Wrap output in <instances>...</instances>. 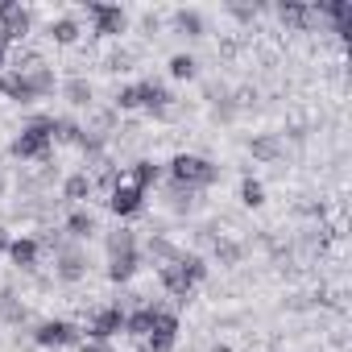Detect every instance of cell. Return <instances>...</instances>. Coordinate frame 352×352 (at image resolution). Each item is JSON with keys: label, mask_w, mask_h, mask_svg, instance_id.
<instances>
[{"label": "cell", "mask_w": 352, "mask_h": 352, "mask_svg": "<svg viewBox=\"0 0 352 352\" xmlns=\"http://www.w3.org/2000/svg\"><path fill=\"white\" fill-rule=\"evenodd\" d=\"M9 241H13V236H9L5 228H0V253H9Z\"/></svg>", "instance_id": "31"}, {"label": "cell", "mask_w": 352, "mask_h": 352, "mask_svg": "<svg viewBox=\"0 0 352 352\" xmlns=\"http://www.w3.org/2000/svg\"><path fill=\"white\" fill-rule=\"evenodd\" d=\"M120 253H137V228H116L108 236V257H120Z\"/></svg>", "instance_id": "21"}, {"label": "cell", "mask_w": 352, "mask_h": 352, "mask_svg": "<svg viewBox=\"0 0 352 352\" xmlns=\"http://www.w3.org/2000/svg\"><path fill=\"white\" fill-rule=\"evenodd\" d=\"M30 25H34V17H30L25 5H17V0H0V30H5L9 42H25Z\"/></svg>", "instance_id": "7"}, {"label": "cell", "mask_w": 352, "mask_h": 352, "mask_svg": "<svg viewBox=\"0 0 352 352\" xmlns=\"http://www.w3.org/2000/svg\"><path fill=\"white\" fill-rule=\"evenodd\" d=\"M157 179H162V166H157V162H149V157L133 162V170H129V183H133V187H141V191H149Z\"/></svg>", "instance_id": "15"}, {"label": "cell", "mask_w": 352, "mask_h": 352, "mask_svg": "<svg viewBox=\"0 0 352 352\" xmlns=\"http://www.w3.org/2000/svg\"><path fill=\"white\" fill-rule=\"evenodd\" d=\"M108 208H112L116 216H124V220H129V216H137V212L145 208V191H141V187H133L129 179H120V183L108 191Z\"/></svg>", "instance_id": "9"}, {"label": "cell", "mask_w": 352, "mask_h": 352, "mask_svg": "<svg viewBox=\"0 0 352 352\" xmlns=\"http://www.w3.org/2000/svg\"><path fill=\"white\" fill-rule=\"evenodd\" d=\"M195 67H199V63H195L191 54H174V58H170V75H174V79H195Z\"/></svg>", "instance_id": "26"}, {"label": "cell", "mask_w": 352, "mask_h": 352, "mask_svg": "<svg viewBox=\"0 0 352 352\" xmlns=\"http://www.w3.org/2000/svg\"><path fill=\"white\" fill-rule=\"evenodd\" d=\"M137 96H141V108H145L153 120L174 116V96H170L166 83H157V79H141V83H137Z\"/></svg>", "instance_id": "5"}, {"label": "cell", "mask_w": 352, "mask_h": 352, "mask_svg": "<svg viewBox=\"0 0 352 352\" xmlns=\"http://www.w3.org/2000/svg\"><path fill=\"white\" fill-rule=\"evenodd\" d=\"M174 30L187 34V38H204V17L195 9H179V13H174Z\"/></svg>", "instance_id": "22"}, {"label": "cell", "mask_w": 352, "mask_h": 352, "mask_svg": "<svg viewBox=\"0 0 352 352\" xmlns=\"http://www.w3.org/2000/svg\"><path fill=\"white\" fill-rule=\"evenodd\" d=\"M278 17H282V25H294V30H307L319 13H315V5H278Z\"/></svg>", "instance_id": "16"}, {"label": "cell", "mask_w": 352, "mask_h": 352, "mask_svg": "<svg viewBox=\"0 0 352 352\" xmlns=\"http://www.w3.org/2000/svg\"><path fill=\"white\" fill-rule=\"evenodd\" d=\"M50 137H54V145H83V124L71 116H54Z\"/></svg>", "instance_id": "14"}, {"label": "cell", "mask_w": 352, "mask_h": 352, "mask_svg": "<svg viewBox=\"0 0 352 352\" xmlns=\"http://www.w3.org/2000/svg\"><path fill=\"white\" fill-rule=\"evenodd\" d=\"M91 191H96V179H87V170L83 174H71V179L63 183V199H71V204L91 199Z\"/></svg>", "instance_id": "18"}, {"label": "cell", "mask_w": 352, "mask_h": 352, "mask_svg": "<svg viewBox=\"0 0 352 352\" xmlns=\"http://www.w3.org/2000/svg\"><path fill=\"white\" fill-rule=\"evenodd\" d=\"M116 108H120V112H133V108H141L137 83H129V87H120V91H116Z\"/></svg>", "instance_id": "28"}, {"label": "cell", "mask_w": 352, "mask_h": 352, "mask_svg": "<svg viewBox=\"0 0 352 352\" xmlns=\"http://www.w3.org/2000/svg\"><path fill=\"white\" fill-rule=\"evenodd\" d=\"M216 257H220L224 265H236V261H241V245L228 241V236H220V241H216Z\"/></svg>", "instance_id": "27"}, {"label": "cell", "mask_w": 352, "mask_h": 352, "mask_svg": "<svg viewBox=\"0 0 352 352\" xmlns=\"http://www.w3.org/2000/svg\"><path fill=\"white\" fill-rule=\"evenodd\" d=\"M157 278H162V286H166L170 298L187 302V298L195 294V286L208 278V265H204V257H195V253H179L174 261H166V265L157 270Z\"/></svg>", "instance_id": "1"}, {"label": "cell", "mask_w": 352, "mask_h": 352, "mask_svg": "<svg viewBox=\"0 0 352 352\" xmlns=\"http://www.w3.org/2000/svg\"><path fill=\"white\" fill-rule=\"evenodd\" d=\"M153 311H157V302H141L137 311H124V331L133 340H145L153 331Z\"/></svg>", "instance_id": "12"}, {"label": "cell", "mask_w": 352, "mask_h": 352, "mask_svg": "<svg viewBox=\"0 0 352 352\" xmlns=\"http://www.w3.org/2000/svg\"><path fill=\"white\" fill-rule=\"evenodd\" d=\"M174 344H179L174 331H149L145 336V352H174Z\"/></svg>", "instance_id": "24"}, {"label": "cell", "mask_w": 352, "mask_h": 352, "mask_svg": "<svg viewBox=\"0 0 352 352\" xmlns=\"http://www.w3.org/2000/svg\"><path fill=\"white\" fill-rule=\"evenodd\" d=\"M38 257H42V241H34V236H17V241H9V261H13L17 270H34Z\"/></svg>", "instance_id": "11"}, {"label": "cell", "mask_w": 352, "mask_h": 352, "mask_svg": "<svg viewBox=\"0 0 352 352\" xmlns=\"http://www.w3.org/2000/svg\"><path fill=\"white\" fill-rule=\"evenodd\" d=\"M34 344L38 348H71V344H83V336L71 319H42L34 331Z\"/></svg>", "instance_id": "4"}, {"label": "cell", "mask_w": 352, "mask_h": 352, "mask_svg": "<svg viewBox=\"0 0 352 352\" xmlns=\"http://www.w3.org/2000/svg\"><path fill=\"white\" fill-rule=\"evenodd\" d=\"M241 204H245V208H261V204H265V187H261L257 179H245V183H241Z\"/></svg>", "instance_id": "25"}, {"label": "cell", "mask_w": 352, "mask_h": 352, "mask_svg": "<svg viewBox=\"0 0 352 352\" xmlns=\"http://www.w3.org/2000/svg\"><path fill=\"white\" fill-rule=\"evenodd\" d=\"M9 46H13V42L5 38V30H0V67H5V58H9Z\"/></svg>", "instance_id": "30"}, {"label": "cell", "mask_w": 352, "mask_h": 352, "mask_svg": "<svg viewBox=\"0 0 352 352\" xmlns=\"http://www.w3.org/2000/svg\"><path fill=\"white\" fill-rule=\"evenodd\" d=\"M50 124H54V116H38V120H30V124L17 133L13 153H17L21 162H46V157H50V149H54Z\"/></svg>", "instance_id": "3"}, {"label": "cell", "mask_w": 352, "mask_h": 352, "mask_svg": "<svg viewBox=\"0 0 352 352\" xmlns=\"http://www.w3.org/2000/svg\"><path fill=\"white\" fill-rule=\"evenodd\" d=\"M170 179H174V187L204 191V187H212L220 179V166L208 162V157H199V153H179V157L170 162Z\"/></svg>", "instance_id": "2"}, {"label": "cell", "mask_w": 352, "mask_h": 352, "mask_svg": "<svg viewBox=\"0 0 352 352\" xmlns=\"http://www.w3.org/2000/svg\"><path fill=\"white\" fill-rule=\"evenodd\" d=\"M0 191H5V183H0Z\"/></svg>", "instance_id": "33"}, {"label": "cell", "mask_w": 352, "mask_h": 352, "mask_svg": "<svg viewBox=\"0 0 352 352\" xmlns=\"http://www.w3.org/2000/svg\"><path fill=\"white\" fill-rule=\"evenodd\" d=\"M87 17H91V25H96L100 38H116L129 25V17H124L120 5H100V0H91V5H87Z\"/></svg>", "instance_id": "8"}, {"label": "cell", "mask_w": 352, "mask_h": 352, "mask_svg": "<svg viewBox=\"0 0 352 352\" xmlns=\"http://www.w3.org/2000/svg\"><path fill=\"white\" fill-rule=\"evenodd\" d=\"M137 270H141V253H120V257H108V282H116V286L133 282V278H137Z\"/></svg>", "instance_id": "13"}, {"label": "cell", "mask_w": 352, "mask_h": 352, "mask_svg": "<svg viewBox=\"0 0 352 352\" xmlns=\"http://www.w3.org/2000/svg\"><path fill=\"white\" fill-rule=\"evenodd\" d=\"M249 149H253V157H261V162H278L282 141H278V133H261V137L249 141Z\"/></svg>", "instance_id": "20"}, {"label": "cell", "mask_w": 352, "mask_h": 352, "mask_svg": "<svg viewBox=\"0 0 352 352\" xmlns=\"http://www.w3.org/2000/svg\"><path fill=\"white\" fill-rule=\"evenodd\" d=\"M120 331H124V307H120V302L91 311V319H87V340H108V344H112V336H120Z\"/></svg>", "instance_id": "6"}, {"label": "cell", "mask_w": 352, "mask_h": 352, "mask_svg": "<svg viewBox=\"0 0 352 352\" xmlns=\"http://www.w3.org/2000/svg\"><path fill=\"white\" fill-rule=\"evenodd\" d=\"M67 236H71V241H87V236H96V216L83 212V208H75V212L67 216Z\"/></svg>", "instance_id": "17"}, {"label": "cell", "mask_w": 352, "mask_h": 352, "mask_svg": "<svg viewBox=\"0 0 352 352\" xmlns=\"http://www.w3.org/2000/svg\"><path fill=\"white\" fill-rule=\"evenodd\" d=\"M212 352H232V348H228V344H216V348H212Z\"/></svg>", "instance_id": "32"}, {"label": "cell", "mask_w": 352, "mask_h": 352, "mask_svg": "<svg viewBox=\"0 0 352 352\" xmlns=\"http://www.w3.org/2000/svg\"><path fill=\"white\" fill-rule=\"evenodd\" d=\"M54 274H58L63 282H79V278H87V253L75 249V245H63V249H58V265H54Z\"/></svg>", "instance_id": "10"}, {"label": "cell", "mask_w": 352, "mask_h": 352, "mask_svg": "<svg viewBox=\"0 0 352 352\" xmlns=\"http://www.w3.org/2000/svg\"><path fill=\"white\" fill-rule=\"evenodd\" d=\"M63 96H67L75 108H83V104H91V83H87V79H67V83H63Z\"/></svg>", "instance_id": "23"}, {"label": "cell", "mask_w": 352, "mask_h": 352, "mask_svg": "<svg viewBox=\"0 0 352 352\" xmlns=\"http://www.w3.org/2000/svg\"><path fill=\"white\" fill-rule=\"evenodd\" d=\"M79 352H116V348H112L108 340H83V344H79Z\"/></svg>", "instance_id": "29"}, {"label": "cell", "mask_w": 352, "mask_h": 352, "mask_svg": "<svg viewBox=\"0 0 352 352\" xmlns=\"http://www.w3.org/2000/svg\"><path fill=\"white\" fill-rule=\"evenodd\" d=\"M79 34H83V30H79L75 17H54V21H50V38H54L58 46H75Z\"/></svg>", "instance_id": "19"}]
</instances>
